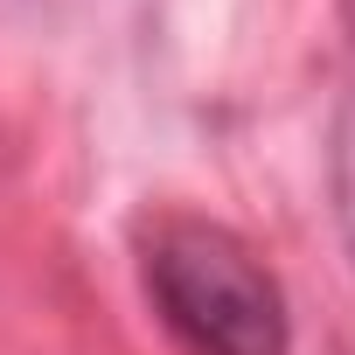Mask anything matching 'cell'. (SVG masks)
I'll use <instances>...</instances> for the list:
<instances>
[{"mask_svg": "<svg viewBox=\"0 0 355 355\" xmlns=\"http://www.w3.org/2000/svg\"><path fill=\"white\" fill-rule=\"evenodd\" d=\"M146 293L196 355H286V300L272 272L216 223H160L146 244Z\"/></svg>", "mask_w": 355, "mask_h": 355, "instance_id": "obj_1", "label": "cell"}]
</instances>
